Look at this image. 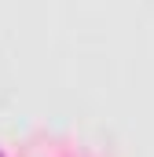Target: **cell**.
Returning <instances> with one entry per match:
<instances>
[{"label":"cell","instance_id":"cell-1","mask_svg":"<svg viewBox=\"0 0 154 157\" xmlns=\"http://www.w3.org/2000/svg\"><path fill=\"white\" fill-rule=\"evenodd\" d=\"M0 157H4V154H0Z\"/></svg>","mask_w":154,"mask_h":157}]
</instances>
